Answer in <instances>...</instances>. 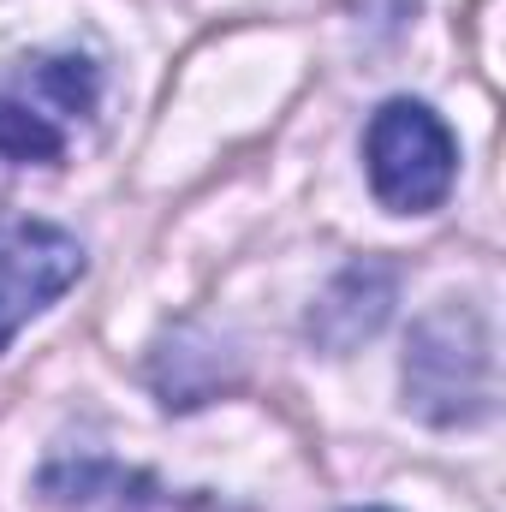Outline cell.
Here are the masks:
<instances>
[{"label": "cell", "instance_id": "cell-1", "mask_svg": "<svg viewBox=\"0 0 506 512\" xmlns=\"http://www.w3.org/2000/svg\"><path fill=\"white\" fill-rule=\"evenodd\" d=\"M102 66L84 54H30L0 72V179L60 167L78 131L96 120Z\"/></svg>", "mask_w": 506, "mask_h": 512}, {"label": "cell", "instance_id": "cell-2", "mask_svg": "<svg viewBox=\"0 0 506 512\" xmlns=\"http://www.w3.org/2000/svg\"><path fill=\"white\" fill-rule=\"evenodd\" d=\"M364 167H370V191L399 215H423L441 209L459 173V143L447 120L429 102H387L364 131Z\"/></svg>", "mask_w": 506, "mask_h": 512}, {"label": "cell", "instance_id": "cell-3", "mask_svg": "<svg viewBox=\"0 0 506 512\" xmlns=\"http://www.w3.org/2000/svg\"><path fill=\"white\" fill-rule=\"evenodd\" d=\"M405 405L429 423H471L489 411V340L477 316L441 310L405 352Z\"/></svg>", "mask_w": 506, "mask_h": 512}, {"label": "cell", "instance_id": "cell-4", "mask_svg": "<svg viewBox=\"0 0 506 512\" xmlns=\"http://www.w3.org/2000/svg\"><path fill=\"white\" fill-rule=\"evenodd\" d=\"M84 274V245L54 221H0V352Z\"/></svg>", "mask_w": 506, "mask_h": 512}, {"label": "cell", "instance_id": "cell-5", "mask_svg": "<svg viewBox=\"0 0 506 512\" xmlns=\"http://www.w3.org/2000/svg\"><path fill=\"white\" fill-rule=\"evenodd\" d=\"M78 501H84V512H239L209 501V495H173L149 477H120V471H102V483L84 477Z\"/></svg>", "mask_w": 506, "mask_h": 512}, {"label": "cell", "instance_id": "cell-6", "mask_svg": "<svg viewBox=\"0 0 506 512\" xmlns=\"http://www.w3.org/2000/svg\"><path fill=\"white\" fill-rule=\"evenodd\" d=\"M358 512H387V507H358Z\"/></svg>", "mask_w": 506, "mask_h": 512}]
</instances>
